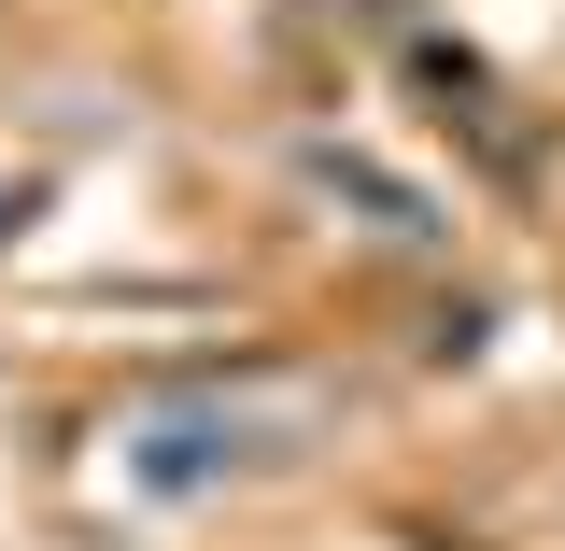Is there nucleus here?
<instances>
[{
    "instance_id": "1",
    "label": "nucleus",
    "mask_w": 565,
    "mask_h": 551,
    "mask_svg": "<svg viewBox=\"0 0 565 551\" xmlns=\"http://www.w3.org/2000/svg\"><path fill=\"white\" fill-rule=\"evenodd\" d=\"M226 467H255L241 411H141V424H128V481H156V495H184V481H226Z\"/></svg>"
}]
</instances>
